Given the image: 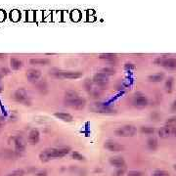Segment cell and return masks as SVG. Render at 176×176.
<instances>
[{
	"mask_svg": "<svg viewBox=\"0 0 176 176\" xmlns=\"http://www.w3.org/2000/svg\"><path fill=\"white\" fill-rule=\"evenodd\" d=\"M14 145L17 153H23L26 150V141L21 136H17L14 138Z\"/></svg>",
	"mask_w": 176,
	"mask_h": 176,
	"instance_id": "obj_13",
	"label": "cell"
},
{
	"mask_svg": "<svg viewBox=\"0 0 176 176\" xmlns=\"http://www.w3.org/2000/svg\"><path fill=\"white\" fill-rule=\"evenodd\" d=\"M101 72H103V74H107V75H114V74H116V69H114V68H112V67H106V68H103L101 69Z\"/></svg>",
	"mask_w": 176,
	"mask_h": 176,
	"instance_id": "obj_27",
	"label": "cell"
},
{
	"mask_svg": "<svg viewBox=\"0 0 176 176\" xmlns=\"http://www.w3.org/2000/svg\"><path fill=\"white\" fill-rule=\"evenodd\" d=\"M92 81L99 87H104L109 83V75L103 74V72H98V74H94Z\"/></svg>",
	"mask_w": 176,
	"mask_h": 176,
	"instance_id": "obj_7",
	"label": "cell"
},
{
	"mask_svg": "<svg viewBox=\"0 0 176 176\" xmlns=\"http://www.w3.org/2000/svg\"><path fill=\"white\" fill-rule=\"evenodd\" d=\"M5 122H6V120H5V117H0V128H2V127L5 125Z\"/></svg>",
	"mask_w": 176,
	"mask_h": 176,
	"instance_id": "obj_45",
	"label": "cell"
},
{
	"mask_svg": "<svg viewBox=\"0 0 176 176\" xmlns=\"http://www.w3.org/2000/svg\"><path fill=\"white\" fill-rule=\"evenodd\" d=\"M72 157L75 160H84V157L82 155L79 154L78 152H75V151H74L72 153Z\"/></svg>",
	"mask_w": 176,
	"mask_h": 176,
	"instance_id": "obj_32",
	"label": "cell"
},
{
	"mask_svg": "<svg viewBox=\"0 0 176 176\" xmlns=\"http://www.w3.org/2000/svg\"><path fill=\"white\" fill-rule=\"evenodd\" d=\"M172 131H173V126L165 125L159 130V136L160 138H167L172 135Z\"/></svg>",
	"mask_w": 176,
	"mask_h": 176,
	"instance_id": "obj_15",
	"label": "cell"
},
{
	"mask_svg": "<svg viewBox=\"0 0 176 176\" xmlns=\"http://www.w3.org/2000/svg\"><path fill=\"white\" fill-rule=\"evenodd\" d=\"M26 77L29 82H37L41 77V72L36 69H29L26 72Z\"/></svg>",
	"mask_w": 176,
	"mask_h": 176,
	"instance_id": "obj_9",
	"label": "cell"
},
{
	"mask_svg": "<svg viewBox=\"0 0 176 176\" xmlns=\"http://www.w3.org/2000/svg\"><path fill=\"white\" fill-rule=\"evenodd\" d=\"M173 83H174L173 77H168L167 79H166L165 83V89L167 93L172 92V89H173Z\"/></svg>",
	"mask_w": 176,
	"mask_h": 176,
	"instance_id": "obj_24",
	"label": "cell"
},
{
	"mask_svg": "<svg viewBox=\"0 0 176 176\" xmlns=\"http://www.w3.org/2000/svg\"><path fill=\"white\" fill-rule=\"evenodd\" d=\"M166 125H169V126H173L176 124V116L172 117L170 118H168L167 120H166Z\"/></svg>",
	"mask_w": 176,
	"mask_h": 176,
	"instance_id": "obj_37",
	"label": "cell"
},
{
	"mask_svg": "<svg viewBox=\"0 0 176 176\" xmlns=\"http://www.w3.org/2000/svg\"><path fill=\"white\" fill-rule=\"evenodd\" d=\"M10 65H11L12 69H14V71H19L20 69H22L23 62L19 58L12 57V58L10 59Z\"/></svg>",
	"mask_w": 176,
	"mask_h": 176,
	"instance_id": "obj_19",
	"label": "cell"
},
{
	"mask_svg": "<svg viewBox=\"0 0 176 176\" xmlns=\"http://www.w3.org/2000/svg\"><path fill=\"white\" fill-rule=\"evenodd\" d=\"M147 146L151 151H156L157 147H159V142H157V138H155V137L149 138L147 141Z\"/></svg>",
	"mask_w": 176,
	"mask_h": 176,
	"instance_id": "obj_21",
	"label": "cell"
},
{
	"mask_svg": "<svg viewBox=\"0 0 176 176\" xmlns=\"http://www.w3.org/2000/svg\"><path fill=\"white\" fill-rule=\"evenodd\" d=\"M165 74L163 72H159V74H155L152 75H149L148 77V80L150 82H160V81L163 80L165 78Z\"/></svg>",
	"mask_w": 176,
	"mask_h": 176,
	"instance_id": "obj_20",
	"label": "cell"
},
{
	"mask_svg": "<svg viewBox=\"0 0 176 176\" xmlns=\"http://www.w3.org/2000/svg\"><path fill=\"white\" fill-rule=\"evenodd\" d=\"M6 55L5 54H0V58H5Z\"/></svg>",
	"mask_w": 176,
	"mask_h": 176,
	"instance_id": "obj_49",
	"label": "cell"
},
{
	"mask_svg": "<svg viewBox=\"0 0 176 176\" xmlns=\"http://www.w3.org/2000/svg\"><path fill=\"white\" fill-rule=\"evenodd\" d=\"M153 176H169V173L165 170H156L153 173Z\"/></svg>",
	"mask_w": 176,
	"mask_h": 176,
	"instance_id": "obj_35",
	"label": "cell"
},
{
	"mask_svg": "<svg viewBox=\"0 0 176 176\" xmlns=\"http://www.w3.org/2000/svg\"><path fill=\"white\" fill-rule=\"evenodd\" d=\"M35 21H36V22L44 21V19H43V11H36L35 12Z\"/></svg>",
	"mask_w": 176,
	"mask_h": 176,
	"instance_id": "obj_34",
	"label": "cell"
},
{
	"mask_svg": "<svg viewBox=\"0 0 176 176\" xmlns=\"http://www.w3.org/2000/svg\"><path fill=\"white\" fill-rule=\"evenodd\" d=\"M125 172H126V167H125V166H122V167H118L117 170L114 172V176H122V175L125 174Z\"/></svg>",
	"mask_w": 176,
	"mask_h": 176,
	"instance_id": "obj_33",
	"label": "cell"
},
{
	"mask_svg": "<svg viewBox=\"0 0 176 176\" xmlns=\"http://www.w3.org/2000/svg\"><path fill=\"white\" fill-rule=\"evenodd\" d=\"M91 93H92V95L94 98H99V97H101L102 96V94H103V90H102V88L101 87H97V88H93L92 90L90 91Z\"/></svg>",
	"mask_w": 176,
	"mask_h": 176,
	"instance_id": "obj_30",
	"label": "cell"
},
{
	"mask_svg": "<svg viewBox=\"0 0 176 176\" xmlns=\"http://www.w3.org/2000/svg\"><path fill=\"white\" fill-rule=\"evenodd\" d=\"M104 147L110 152H121L123 151L124 147L119 143H117L116 141L113 140H107L104 143Z\"/></svg>",
	"mask_w": 176,
	"mask_h": 176,
	"instance_id": "obj_10",
	"label": "cell"
},
{
	"mask_svg": "<svg viewBox=\"0 0 176 176\" xmlns=\"http://www.w3.org/2000/svg\"><path fill=\"white\" fill-rule=\"evenodd\" d=\"M7 176H15V175H14V174H12V173H11V174H9V175H7Z\"/></svg>",
	"mask_w": 176,
	"mask_h": 176,
	"instance_id": "obj_50",
	"label": "cell"
},
{
	"mask_svg": "<svg viewBox=\"0 0 176 176\" xmlns=\"http://www.w3.org/2000/svg\"><path fill=\"white\" fill-rule=\"evenodd\" d=\"M12 174H14L15 176H23L25 174V171L23 169H17V170H14L12 172Z\"/></svg>",
	"mask_w": 176,
	"mask_h": 176,
	"instance_id": "obj_39",
	"label": "cell"
},
{
	"mask_svg": "<svg viewBox=\"0 0 176 176\" xmlns=\"http://www.w3.org/2000/svg\"><path fill=\"white\" fill-rule=\"evenodd\" d=\"M35 176H47V171L46 170H41L37 172V173L35 174Z\"/></svg>",
	"mask_w": 176,
	"mask_h": 176,
	"instance_id": "obj_44",
	"label": "cell"
},
{
	"mask_svg": "<svg viewBox=\"0 0 176 176\" xmlns=\"http://www.w3.org/2000/svg\"><path fill=\"white\" fill-rule=\"evenodd\" d=\"M78 94L74 90H69L66 92L65 98H64V103H65L66 106L68 107H71V105L72 104V102H74L75 100L78 98Z\"/></svg>",
	"mask_w": 176,
	"mask_h": 176,
	"instance_id": "obj_11",
	"label": "cell"
},
{
	"mask_svg": "<svg viewBox=\"0 0 176 176\" xmlns=\"http://www.w3.org/2000/svg\"><path fill=\"white\" fill-rule=\"evenodd\" d=\"M170 111H171V113H175V112H176V100L171 104Z\"/></svg>",
	"mask_w": 176,
	"mask_h": 176,
	"instance_id": "obj_43",
	"label": "cell"
},
{
	"mask_svg": "<svg viewBox=\"0 0 176 176\" xmlns=\"http://www.w3.org/2000/svg\"><path fill=\"white\" fill-rule=\"evenodd\" d=\"M127 176H143V172L139 171V170H130Z\"/></svg>",
	"mask_w": 176,
	"mask_h": 176,
	"instance_id": "obj_38",
	"label": "cell"
},
{
	"mask_svg": "<svg viewBox=\"0 0 176 176\" xmlns=\"http://www.w3.org/2000/svg\"><path fill=\"white\" fill-rule=\"evenodd\" d=\"M172 135L176 136V127H173V131H172Z\"/></svg>",
	"mask_w": 176,
	"mask_h": 176,
	"instance_id": "obj_48",
	"label": "cell"
},
{
	"mask_svg": "<svg viewBox=\"0 0 176 176\" xmlns=\"http://www.w3.org/2000/svg\"><path fill=\"white\" fill-rule=\"evenodd\" d=\"M140 130L143 134H147V135H151L155 133V128L151 126H142Z\"/></svg>",
	"mask_w": 176,
	"mask_h": 176,
	"instance_id": "obj_28",
	"label": "cell"
},
{
	"mask_svg": "<svg viewBox=\"0 0 176 176\" xmlns=\"http://www.w3.org/2000/svg\"><path fill=\"white\" fill-rule=\"evenodd\" d=\"M124 69H127V71H131V69H135V65H133L131 63H126L125 65H124Z\"/></svg>",
	"mask_w": 176,
	"mask_h": 176,
	"instance_id": "obj_40",
	"label": "cell"
},
{
	"mask_svg": "<svg viewBox=\"0 0 176 176\" xmlns=\"http://www.w3.org/2000/svg\"><path fill=\"white\" fill-rule=\"evenodd\" d=\"M6 18V13L3 10H0V23L3 22Z\"/></svg>",
	"mask_w": 176,
	"mask_h": 176,
	"instance_id": "obj_42",
	"label": "cell"
},
{
	"mask_svg": "<svg viewBox=\"0 0 176 176\" xmlns=\"http://www.w3.org/2000/svg\"><path fill=\"white\" fill-rule=\"evenodd\" d=\"M85 105H86V100L78 97L74 102H72L71 107L74 109H77V110H82V109L85 107Z\"/></svg>",
	"mask_w": 176,
	"mask_h": 176,
	"instance_id": "obj_17",
	"label": "cell"
},
{
	"mask_svg": "<svg viewBox=\"0 0 176 176\" xmlns=\"http://www.w3.org/2000/svg\"><path fill=\"white\" fill-rule=\"evenodd\" d=\"M26 21H28V22H33V21H35V12L33 11L26 12Z\"/></svg>",
	"mask_w": 176,
	"mask_h": 176,
	"instance_id": "obj_31",
	"label": "cell"
},
{
	"mask_svg": "<svg viewBox=\"0 0 176 176\" xmlns=\"http://www.w3.org/2000/svg\"><path fill=\"white\" fill-rule=\"evenodd\" d=\"M132 104L135 108L138 109H143L145 107H147L149 104V100L145 95H141V94H138L136 95L132 100Z\"/></svg>",
	"mask_w": 176,
	"mask_h": 176,
	"instance_id": "obj_8",
	"label": "cell"
},
{
	"mask_svg": "<svg viewBox=\"0 0 176 176\" xmlns=\"http://www.w3.org/2000/svg\"><path fill=\"white\" fill-rule=\"evenodd\" d=\"M173 168H174L175 170H176V165H173Z\"/></svg>",
	"mask_w": 176,
	"mask_h": 176,
	"instance_id": "obj_51",
	"label": "cell"
},
{
	"mask_svg": "<svg viewBox=\"0 0 176 176\" xmlns=\"http://www.w3.org/2000/svg\"><path fill=\"white\" fill-rule=\"evenodd\" d=\"M69 18L74 22H78V21L81 20V12L79 10H77V9L72 10L71 12V15H69Z\"/></svg>",
	"mask_w": 176,
	"mask_h": 176,
	"instance_id": "obj_25",
	"label": "cell"
},
{
	"mask_svg": "<svg viewBox=\"0 0 176 176\" xmlns=\"http://www.w3.org/2000/svg\"><path fill=\"white\" fill-rule=\"evenodd\" d=\"M10 19L13 22H18L21 19V12L19 10H13L10 13Z\"/></svg>",
	"mask_w": 176,
	"mask_h": 176,
	"instance_id": "obj_26",
	"label": "cell"
},
{
	"mask_svg": "<svg viewBox=\"0 0 176 176\" xmlns=\"http://www.w3.org/2000/svg\"><path fill=\"white\" fill-rule=\"evenodd\" d=\"M109 162H110L111 165H113L117 168L125 166V160L121 157H110V160H109Z\"/></svg>",
	"mask_w": 176,
	"mask_h": 176,
	"instance_id": "obj_14",
	"label": "cell"
},
{
	"mask_svg": "<svg viewBox=\"0 0 176 176\" xmlns=\"http://www.w3.org/2000/svg\"><path fill=\"white\" fill-rule=\"evenodd\" d=\"M38 90L40 91L41 93H46V91L48 89V85H47V82L45 80H41L40 82L38 83L37 85Z\"/></svg>",
	"mask_w": 176,
	"mask_h": 176,
	"instance_id": "obj_29",
	"label": "cell"
},
{
	"mask_svg": "<svg viewBox=\"0 0 176 176\" xmlns=\"http://www.w3.org/2000/svg\"><path fill=\"white\" fill-rule=\"evenodd\" d=\"M50 74L54 77L60 79H77L83 75L82 72H74V71H61V69H51Z\"/></svg>",
	"mask_w": 176,
	"mask_h": 176,
	"instance_id": "obj_1",
	"label": "cell"
},
{
	"mask_svg": "<svg viewBox=\"0 0 176 176\" xmlns=\"http://www.w3.org/2000/svg\"><path fill=\"white\" fill-rule=\"evenodd\" d=\"M40 140V133H39L38 129H31L30 132L29 133L28 137V142L30 145H36Z\"/></svg>",
	"mask_w": 176,
	"mask_h": 176,
	"instance_id": "obj_12",
	"label": "cell"
},
{
	"mask_svg": "<svg viewBox=\"0 0 176 176\" xmlns=\"http://www.w3.org/2000/svg\"><path fill=\"white\" fill-rule=\"evenodd\" d=\"M90 110L94 112V113L103 114H113L117 113L116 110H114L113 108L109 107V106L104 105L103 103H94L90 107Z\"/></svg>",
	"mask_w": 176,
	"mask_h": 176,
	"instance_id": "obj_4",
	"label": "cell"
},
{
	"mask_svg": "<svg viewBox=\"0 0 176 176\" xmlns=\"http://www.w3.org/2000/svg\"><path fill=\"white\" fill-rule=\"evenodd\" d=\"M1 72H2V74H9V72H9V69H1Z\"/></svg>",
	"mask_w": 176,
	"mask_h": 176,
	"instance_id": "obj_46",
	"label": "cell"
},
{
	"mask_svg": "<svg viewBox=\"0 0 176 176\" xmlns=\"http://www.w3.org/2000/svg\"><path fill=\"white\" fill-rule=\"evenodd\" d=\"M136 131H137V129L134 125L127 124V125H123L117 128L114 133L118 137H132V136L135 135Z\"/></svg>",
	"mask_w": 176,
	"mask_h": 176,
	"instance_id": "obj_3",
	"label": "cell"
},
{
	"mask_svg": "<svg viewBox=\"0 0 176 176\" xmlns=\"http://www.w3.org/2000/svg\"><path fill=\"white\" fill-rule=\"evenodd\" d=\"M154 63L157 66H162L169 71L176 69V58H166V57H159L155 59Z\"/></svg>",
	"mask_w": 176,
	"mask_h": 176,
	"instance_id": "obj_2",
	"label": "cell"
},
{
	"mask_svg": "<svg viewBox=\"0 0 176 176\" xmlns=\"http://www.w3.org/2000/svg\"><path fill=\"white\" fill-rule=\"evenodd\" d=\"M13 98L18 103H24L25 105H30V102L29 101L28 93H26V91L24 88H19L18 90L15 91Z\"/></svg>",
	"mask_w": 176,
	"mask_h": 176,
	"instance_id": "obj_5",
	"label": "cell"
},
{
	"mask_svg": "<svg viewBox=\"0 0 176 176\" xmlns=\"http://www.w3.org/2000/svg\"><path fill=\"white\" fill-rule=\"evenodd\" d=\"M39 160H40L42 162H49L50 160H52L50 157V153L48 149H46V150H44L43 152H41V153L39 154Z\"/></svg>",
	"mask_w": 176,
	"mask_h": 176,
	"instance_id": "obj_23",
	"label": "cell"
},
{
	"mask_svg": "<svg viewBox=\"0 0 176 176\" xmlns=\"http://www.w3.org/2000/svg\"><path fill=\"white\" fill-rule=\"evenodd\" d=\"M95 13V11L94 10H92V9H91V10H88L87 11V14H88V16H92V15Z\"/></svg>",
	"mask_w": 176,
	"mask_h": 176,
	"instance_id": "obj_47",
	"label": "cell"
},
{
	"mask_svg": "<svg viewBox=\"0 0 176 176\" xmlns=\"http://www.w3.org/2000/svg\"><path fill=\"white\" fill-rule=\"evenodd\" d=\"M54 116L61 120L66 121V122H72V121L74 120V117H72L71 114H68V113H55Z\"/></svg>",
	"mask_w": 176,
	"mask_h": 176,
	"instance_id": "obj_18",
	"label": "cell"
},
{
	"mask_svg": "<svg viewBox=\"0 0 176 176\" xmlns=\"http://www.w3.org/2000/svg\"><path fill=\"white\" fill-rule=\"evenodd\" d=\"M151 118L154 120H157L160 119V114L159 113H156V112H154L153 114H151Z\"/></svg>",
	"mask_w": 176,
	"mask_h": 176,
	"instance_id": "obj_41",
	"label": "cell"
},
{
	"mask_svg": "<svg viewBox=\"0 0 176 176\" xmlns=\"http://www.w3.org/2000/svg\"><path fill=\"white\" fill-rule=\"evenodd\" d=\"M29 62L30 65L33 66H46L50 63V60L46 58H34L30 59Z\"/></svg>",
	"mask_w": 176,
	"mask_h": 176,
	"instance_id": "obj_16",
	"label": "cell"
},
{
	"mask_svg": "<svg viewBox=\"0 0 176 176\" xmlns=\"http://www.w3.org/2000/svg\"><path fill=\"white\" fill-rule=\"evenodd\" d=\"M49 153H50V157L51 159H61V157H64L66 155H68L69 152H71V148H59V149H55V148H49Z\"/></svg>",
	"mask_w": 176,
	"mask_h": 176,
	"instance_id": "obj_6",
	"label": "cell"
},
{
	"mask_svg": "<svg viewBox=\"0 0 176 176\" xmlns=\"http://www.w3.org/2000/svg\"><path fill=\"white\" fill-rule=\"evenodd\" d=\"M84 86H85V88H86V90L88 91V92H90L91 90L93 89L92 88V82L90 81V79H85V81H84Z\"/></svg>",
	"mask_w": 176,
	"mask_h": 176,
	"instance_id": "obj_36",
	"label": "cell"
},
{
	"mask_svg": "<svg viewBox=\"0 0 176 176\" xmlns=\"http://www.w3.org/2000/svg\"><path fill=\"white\" fill-rule=\"evenodd\" d=\"M99 59L104 60V61H106V62H108V61L117 59V56L116 55V54H113V53H103V54H100L99 55Z\"/></svg>",
	"mask_w": 176,
	"mask_h": 176,
	"instance_id": "obj_22",
	"label": "cell"
}]
</instances>
